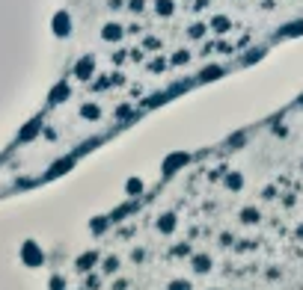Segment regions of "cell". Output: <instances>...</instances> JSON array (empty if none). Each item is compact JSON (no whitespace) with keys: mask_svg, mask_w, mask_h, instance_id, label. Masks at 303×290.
<instances>
[{"mask_svg":"<svg viewBox=\"0 0 303 290\" xmlns=\"http://www.w3.org/2000/svg\"><path fill=\"white\" fill-rule=\"evenodd\" d=\"M51 30H54L57 39H66L68 33H71V15L68 12H57L54 21H51Z\"/></svg>","mask_w":303,"mask_h":290,"instance_id":"6da1fadb","label":"cell"},{"mask_svg":"<svg viewBox=\"0 0 303 290\" xmlns=\"http://www.w3.org/2000/svg\"><path fill=\"white\" fill-rule=\"evenodd\" d=\"M95 74V57H80L77 65H74V77L77 80H89Z\"/></svg>","mask_w":303,"mask_h":290,"instance_id":"7a4b0ae2","label":"cell"},{"mask_svg":"<svg viewBox=\"0 0 303 290\" xmlns=\"http://www.w3.org/2000/svg\"><path fill=\"white\" fill-rule=\"evenodd\" d=\"M122 36H125V27H122V24H113V21L104 24V30H101V39H104V42H119Z\"/></svg>","mask_w":303,"mask_h":290,"instance_id":"3957f363","label":"cell"},{"mask_svg":"<svg viewBox=\"0 0 303 290\" xmlns=\"http://www.w3.org/2000/svg\"><path fill=\"white\" fill-rule=\"evenodd\" d=\"M24 263H30V266H39L42 263V252L36 249V243H27L24 246Z\"/></svg>","mask_w":303,"mask_h":290,"instance_id":"277c9868","label":"cell"},{"mask_svg":"<svg viewBox=\"0 0 303 290\" xmlns=\"http://www.w3.org/2000/svg\"><path fill=\"white\" fill-rule=\"evenodd\" d=\"M68 95H71V89H68V83L63 80V83H57V86L51 89V104H60V101H66Z\"/></svg>","mask_w":303,"mask_h":290,"instance_id":"5b68a950","label":"cell"},{"mask_svg":"<svg viewBox=\"0 0 303 290\" xmlns=\"http://www.w3.org/2000/svg\"><path fill=\"white\" fill-rule=\"evenodd\" d=\"M211 30L223 36V33H229V30H232V21H229L226 15H214V18H211Z\"/></svg>","mask_w":303,"mask_h":290,"instance_id":"8992f818","label":"cell"},{"mask_svg":"<svg viewBox=\"0 0 303 290\" xmlns=\"http://www.w3.org/2000/svg\"><path fill=\"white\" fill-rule=\"evenodd\" d=\"M155 12H158L161 18H169V15L175 12V0H155Z\"/></svg>","mask_w":303,"mask_h":290,"instance_id":"52a82bcc","label":"cell"},{"mask_svg":"<svg viewBox=\"0 0 303 290\" xmlns=\"http://www.w3.org/2000/svg\"><path fill=\"white\" fill-rule=\"evenodd\" d=\"M80 116H83V119H89V122H95V119H101V110H98V104H83V107H80Z\"/></svg>","mask_w":303,"mask_h":290,"instance_id":"ba28073f","label":"cell"},{"mask_svg":"<svg viewBox=\"0 0 303 290\" xmlns=\"http://www.w3.org/2000/svg\"><path fill=\"white\" fill-rule=\"evenodd\" d=\"M220 74H223V68H217V65H211V68H205V71H202V80H217Z\"/></svg>","mask_w":303,"mask_h":290,"instance_id":"9c48e42d","label":"cell"},{"mask_svg":"<svg viewBox=\"0 0 303 290\" xmlns=\"http://www.w3.org/2000/svg\"><path fill=\"white\" fill-rule=\"evenodd\" d=\"M39 128H42V122H39V119H36V122H30L27 128L21 130V139H30V136H33V133H36Z\"/></svg>","mask_w":303,"mask_h":290,"instance_id":"30bf717a","label":"cell"},{"mask_svg":"<svg viewBox=\"0 0 303 290\" xmlns=\"http://www.w3.org/2000/svg\"><path fill=\"white\" fill-rule=\"evenodd\" d=\"M205 30H208V24H193V27L187 30V36H190V39H202V36H205Z\"/></svg>","mask_w":303,"mask_h":290,"instance_id":"8fae6325","label":"cell"},{"mask_svg":"<svg viewBox=\"0 0 303 290\" xmlns=\"http://www.w3.org/2000/svg\"><path fill=\"white\" fill-rule=\"evenodd\" d=\"M300 33H303V21H297V24H288L279 36H300Z\"/></svg>","mask_w":303,"mask_h":290,"instance_id":"7c38bea8","label":"cell"},{"mask_svg":"<svg viewBox=\"0 0 303 290\" xmlns=\"http://www.w3.org/2000/svg\"><path fill=\"white\" fill-rule=\"evenodd\" d=\"M181 160H187V157H184V154H172V157L167 160V172H172V169H178V166H181Z\"/></svg>","mask_w":303,"mask_h":290,"instance_id":"4fadbf2b","label":"cell"},{"mask_svg":"<svg viewBox=\"0 0 303 290\" xmlns=\"http://www.w3.org/2000/svg\"><path fill=\"white\" fill-rule=\"evenodd\" d=\"M187 60H190V54H187V51H175V54H172V65H184Z\"/></svg>","mask_w":303,"mask_h":290,"instance_id":"5bb4252c","label":"cell"},{"mask_svg":"<svg viewBox=\"0 0 303 290\" xmlns=\"http://www.w3.org/2000/svg\"><path fill=\"white\" fill-rule=\"evenodd\" d=\"M164 68H167V60H164V57H158V60H152V63H149V71H155V74H158V71H164Z\"/></svg>","mask_w":303,"mask_h":290,"instance_id":"9a60e30c","label":"cell"},{"mask_svg":"<svg viewBox=\"0 0 303 290\" xmlns=\"http://www.w3.org/2000/svg\"><path fill=\"white\" fill-rule=\"evenodd\" d=\"M143 45H146V51H158V48H161V39H155V36H149V39H146Z\"/></svg>","mask_w":303,"mask_h":290,"instance_id":"2e32d148","label":"cell"},{"mask_svg":"<svg viewBox=\"0 0 303 290\" xmlns=\"http://www.w3.org/2000/svg\"><path fill=\"white\" fill-rule=\"evenodd\" d=\"M128 9L131 12H143L146 9V0H128Z\"/></svg>","mask_w":303,"mask_h":290,"instance_id":"e0dca14e","label":"cell"},{"mask_svg":"<svg viewBox=\"0 0 303 290\" xmlns=\"http://www.w3.org/2000/svg\"><path fill=\"white\" fill-rule=\"evenodd\" d=\"M172 225H175L172 216H164V219H161V231H172Z\"/></svg>","mask_w":303,"mask_h":290,"instance_id":"ac0fdd59","label":"cell"},{"mask_svg":"<svg viewBox=\"0 0 303 290\" xmlns=\"http://www.w3.org/2000/svg\"><path fill=\"white\" fill-rule=\"evenodd\" d=\"M232 190H241V175H229V181H226Z\"/></svg>","mask_w":303,"mask_h":290,"instance_id":"d6986e66","label":"cell"},{"mask_svg":"<svg viewBox=\"0 0 303 290\" xmlns=\"http://www.w3.org/2000/svg\"><path fill=\"white\" fill-rule=\"evenodd\" d=\"M140 190H143V184H140V181H128V193H131V195L140 193Z\"/></svg>","mask_w":303,"mask_h":290,"instance_id":"ffe728a7","label":"cell"},{"mask_svg":"<svg viewBox=\"0 0 303 290\" xmlns=\"http://www.w3.org/2000/svg\"><path fill=\"white\" fill-rule=\"evenodd\" d=\"M113 63H116V65L125 63V51H116V54H113Z\"/></svg>","mask_w":303,"mask_h":290,"instance_id":"44dd1931","label":"cell"},{"mask_svg":"<svg viewBox=\"0 0 303 290\" xmlns=\"http://www.w3.org/2000/svg\"><path fill=\"white\" fill-rule=\"evenodd\" d=\"M128 57H131V60H134V63H140V60H143V51H137V48H134V51H131V54H128Z\"/></svg>","mask_w":303,"mask_h":290,"instance_id":"7402d4cb","label":"cell"},{"mask_svg":"<svg viewBox=\"0 0 303 290\" xmlns=\"http://www.w3.org/2000/svg\"><path fill=\"white\" fill-rule=\"evenodd\" d=\"M128 113H131V107H119V110H116V116H119V119H125Z\"/></svg>","mask_w":303,"mask_h":290,"instance_id":"603a6c76","label":"cell"},{"mask_svg":"<svg viewBox=\"0 0 303 290\" xmlns=\"http://www.w3.org/2000/svg\"><path fill=\"white\" fill-rule=\"evenodd\" d=\"M172 290H190V287H187V284H181V281H175V284H172Z\"/></svg>","mask_w":303,"mask_h":290,"instance_id":"cb8c5ba5","label":"cell"},{"mask_svg":"<svg viewBox=\"0 0 303 290\" xmlns=\"http://www.w3.org/2000/svg\"><path fill=\"white\" fill-rule=\"evenodd\" d=\"M300 237H303V225H300Z\"/></svg>","mask_w":303,"mask_h":290,"instance_id":"d4e9b609","label":"cell"}]
</instances>
